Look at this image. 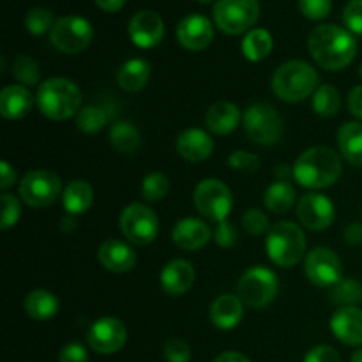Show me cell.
<instances>
[{
    "mask_svg": "<svg viewBox=\"0 0 362 362\" xmlns=\"http://www.w3.org/2000/svg\"><path fill=\"white\" fill-rule=\"evenodd\" d=\"M308 49L325 71H341L356 59L357 41L346 28L325 23L315 27L308 35Z\"/></svg>",
    "mask_w": 362,
    "mask_h": 362,
    "instance_id": "6da1fadb",
    "label": "cell"
},
{
    "mask_svg": "<svg viewBox=\"0 0 362 362\" xmlns=\"http://www.w3.org/2000/svg\"><path fill=\"white\" fill-rule=\"evenodd\" d=\"M343 173L341 156L331 147L306 148L293 165V179L299 186L317 191L331 187Z\"/></svg>",
    "mask_w": 362,
    "mask_h": 362,
    "instance_id": "7a4b0ae2",
    "label": "cell"
},
{
    "mask_svg": "<svg viewBox=\"0 0 362 362\" xmlns=\"http://www.w3.org/2000/svg\"><path fill=\"white\" fill-rule=\"evenodd\" d=\"M35 105L49 120L62 122L81 110V90L73 80L62 76L48 78L39 83Z\"/></svg>",
    "mask_w": 362,
    "mask_h": 362,
    "instance_id": "3957f363",
    "label": "cell"
},
{
    "mask_svg": "<svg viewBox=\"0 0 362 362\" xmlns=\"http://www.w3.org/2000/svg\"><path fill=\"white\" fill-rule=\"evenodd\" d=\"M320 87V74L304 60H288L276 69L272 92L285 103H300Z\"/></svg>",
    "mask_w": 362,
    "mask_h": 362,
    "instance_id": "277c9868",
    "label": "cell"
},
{
    "mask_svg": "<svg viewBox=\"0 0 362 362\" xmlns=\"http://www.w3.org/2000/svg\"><path fill=\"white\" fill-rule=\"evenodd\" d=\"M269 260L283 269H292L306 253V235L303 228L292 221H279L271 226L265 239Z\"/></svg>",
    "mask_w": 362,
    "mask_h": 362,
    "instance_id": "5b68a950",
    "label": "cell"
},
{
    "mask_svg": "<svg viewBox=\"0 0 362 362\" xmlns=\"http://www.w3.org/2000/svg\"><path fill=\"white\" fill-rule=\"evenodd\" d=\"M244 131L253 144L272 147L283 136V119L278 110L269 103H255L243 115Z\"/></svg>",
    "mask_w": 362,
    "mask_h": 362,
    "instance_id": "8992f818",
    "label": "cell"
},
{
    "mask_svg": "<svg viewBox=\"0 0 362 362\" xmlns=\"http://www.w3.org/2000/svg\"><path fill=\"white\" fill-rule=\"evenodd\" d=\"M216 27L226 35H240L253 30L260 16L258 0H218L212 9Z\"/></svg>",
    "mask_w": 362,
    "mask_h": 362,
    "instance_id": "52a82bcc",
    "label": "cell"
},
{
    "mask_svg": "<svg viewBox=\"0 0 362 362\" xmlns=\"http://www.w3.org/2000/svg\"><path fill=\"white\" fill-rule=\"evenodd\" d=\"M278 292V276L271 269L262 267V265L247 269L237 283V297L243 300L244 306L255 308V310L269 306L276 299Z\"/></svg>",
    "mask_w": 362,
    "mask_h": 362,
    "instance_id": "ba28073f",
    "label": "cell"
},
{
    "mask_svg": "<svg viewBox=\"0 0 362 362\" xmlns=\"http://www.w3.org/2000/svg\"><path fill=\"white\" fill-rule=\"evenodd\" d=\"M94 37V28L90 21L78 14H67V16L57 18L52 32H49V41L59 52L67 55H76L88 48Z\"/></svg>",
    "mask_w": 362,
    "mask_h": 362,
    "instance_id": "9c48e42d",
    "label": "cell"
},
{
    "mask_svg": "<svg viewBox=\"0 0 362 362\" xmlns=\"http://www.w3.org/2000/svg\"><path fill=\"white\" fill-rule=\"evenodd\" d=\"M193 202L202 216L218 225L226 221L232 212V189L219 179H204L194 187Z\"/></svg>",
    "mask_w": 362,
    "mask_h": 362,
    "instance_id": "30bf717a",
    "label": "cell"
},
{
    "mask_svg": "<svg viewBox=\"0 0 362 362\" xmlns=\"http://www.w3.org/2000/svg\"><path fill=\"white\" fill-rule=\"evenodd\" d=\"M120 230L127 243L134 246H148L159 233V218L148 205L129 204L120 214Z\"/></svg>",
    "mask_w": 362,
    "mask_h": 362,
    "instance_id": "8fae6325",
    "label": "cell"
},
{
    "mask_svg": "<svg viewBox=\"0 0 362 362\" xmlns=\"http://www.w3.org/2000/svg\"><path fill=\"white\" fill-rule=\"evenodd\" d=\"M62 191V182L55 172L46 168L25 173L20 182V197L32 209H46L57 202Z\"/></svg>",
    "mask_w": 362,
    "mask_h": 362,
    "instance_id": "7c38bea8",
    "label": "cell"
},
{
    "mask_svg": "<svg viewBox=\"0 0 362 362\" xmlns=\"http://www.w3.org/2000/svg\"><path fill=\"white\" fill-rule=\"evenodd\" d=\"M304 272L315 286L332 288L336 283L341 281V260L331 247H313L304 260Z\"/></svg>",
    "mask_w": 362,
    "mask_h": 362,
    "instance_id": "4fadbf2b",
    "label": "cell"
},
{
    "mask_svg": "<svg viewBox=\"0 0 362 362\" xmlns=\"http://www.w3.org/2000/svg\"><path fill=\"white\" fill-rule=\"evenodd\" d=\"M87 343L94 352L112 356L124 349L127 343V329L122 320L115 317H103L90 325Z\"/></svg>",
    "mask_w": 362,
    "mask_h": 362,
    "instance_id": "5bb4252c",
    "label": "cell"
},
{
    "mask_svg": "<svg viewBox=\"0 0 362 362\" xmlns=\"http://www.w3.org/2000/svg\"><path fill=\"white\" fill-rule=\"evenodd\" d=\"M297 218L300 225L306 226L308 230H313V232L327 230L336 218L334 204L325 194L311 191L297 202Z\"/></svg>",
    "mask_w": 362,
    "mask_h": 362,
    "instance_id": "9a60e30c",
    "label": "cell"
},
{
    "mask_svg": "<svg viewBox=\"0 0 362 362\" xmlns=\"http://www.w3.org/2000/svg\"><path fill=\"white\" fill-rule=\"evenodd\" d=\"M127 34L138 48L151 49L156 48L165 37V23L156 11H138L129 20Z\"/></svg>",
    "mask_w": 362,
    "mask_h": 362,
    "instance_id": "2e32d148",
    "label": "cell"
},
{
    "mask_svg": "<svg viewBox=\"0 0 362 362\" xmlns=\"http://www.w3.org/2000/svg\"><path fill=\"white\" fill-rule=\"evenodd\" d=\"M177 39L180 46L189 52L205 49L214 39V27L204 14H189L182 18L177 27Z\"/></svg>",
    "mask_w": 362,
    "mask_h": 362,
    "instance_id": "e0dca14e",
    "label": "cell"
},
{
    "mask_svg": "<svg viewBox=\"0 0 362 362\" xmlns=\"http://www.w3.org/2000/svg\"><path fill=\"white\" fill-rule=\"evenodd\" d=\"M98 260L103 267L113 274H126L136 267V251L119 239H106L98 250Z\"/></svg>",
    "mask_w": 362,
    "mask_h": 362,
    "instance_id": "ac0fdd59",
    "label": "cell"
},
{
    "mask_svg": "<svg viewBox=\"0 0 362 362\" xmlns=\"http://www.w3.org/2000/svg\"><path fill=\"white\" fill-rule=\"evenodd\" d=\"M214 232L205 221L198 218H184L175 223L172 230V239L177 247L184 251H197L207 246Z\"/></svg>",
    "mask_w": 362,
    "mask_h": 362,
    "instance_id": "d6986e66",
    "label": "cell"
},
{
    "mask_svg": "<svg viewBox=\"0 0 362 362\" xmlns=\"http://www.w3.org/2000/svg\"><path fill=\"white\" fill-rule=\"evenodd\" d=\"M175 147L180 158L186 159V161L202 163L211 158L212 152H214V140L207 131L189 127L177 136Z\"/></svg>",
    "mask_w": 362,
    "mask_h": 362,
    "instance_id": "ffe728a7",
    "label": "cell"
},
{
    "mask_svg": "<svg viewBox=\"0 0 362 362\" xmlns=\"http://www.w3.org/2000/svg\"><path fill=\"white\" fill-rule=\"evenodd\" d=\"M331 331L346 346H362V310L359 306L339 308L331 318Z\"/></svg>",
    "mask_w": 362,
    "mask_h": 362,
    "instance_id": "44dd1931",
    "label": "cell"
},
{
    "mask_svg": "<svg viewBox=\"0 0 362 362\" xmlns=\"http://www.w3.org/2000/svg\"><path fill=\"white\" fill-rule=\"evenodd\" d=\"M197 279V271L191 265V262L175 258L168 262L161 271V288L166 296L180 297L189 292Z\"/></svg>",
    "mask_w": 362,
    "mask_h": 362,
    "instance_id": "7402d4cb",
    "label": "cell"
},
{
    "mask_svg": "<svg viewBox=\"0 0 362 362\" xmlns=\"http://www.w3.org/2000/svg\"><path fill=\"white\" fill-rule=\"evenodd\" d=\"M244 317V304L237 293H221L214 299L209 310V318L212 325L221 331H232L240 324Z\"/></svg>",
    "mask_w": 362,
    "mask_h": 362,
    "instance_id": "603a6c76",
    "label": "cell"
},
{
    "mask_svg": "<svg viewBox=\"0 0 362 362\" xmlns=\"http://www.w3.org/2000/svg\"><path fill=\"white\" fill-rule=\"evenodd\" d=\"M35 98L25 85H7L0 92V113L7 120H20L30 113Z\"/></svg>",
    "mask_w": 362,
    "mask_h": 362,
    "instance_id": "cb8c5ba5",
    "label": "cell"
},
{
    "mask_svg": "<svg viewBox=\"0 0 362 362\" xmlns=\"http://www.w3.org/2000/svg\"><path fill=\"white\" fill-rule=\"evenodd\" d=\"M239 122L240 110L237 108V105L230 101L214 103L207 110V115H205L207 129L212 134H216V136H226V134L233 133L239 127Z\"/></svg>",
    "mask_w": 362,
    "mask_h": 362,
    "instance_id": "d4e9b609",
    "label": "cell"
},
{
    "mask_svg": "<svg viewBox=\"0 0 362 362\" xmlns=\"http://www.w3.org/2000/svg\"><path fill=\"white\" fill-rule=\"evenodd\" d=\"M59 297L55 293H52L49 290H32L30 293H27L23 300V310L27 313V317H30L32 320L45 322L49 318L55 317L59 313Z\"/></svg>",
    "mask_w": 362,
    "mask_h": 362,
    "instance_id": "484cf974",
    "label": "cell"
},
{
    "mask_svg": "<svg viewBox=\"0 0 362 362\" xmlns=\"http://www.w3.org/2000/svg\"><path fill=\"white\" fill-rule=\"evenodd\" d=\"M151 80V64L144 59H131L120 66L117 83L126 92H140Z\"/></svg>",
    "mask_w": 362,
    "mask_h": 362,
    "instance_id": "4316f807",
    "label": "cell"
},
{
    "mask_svg": "<svg viewBox=\"0 0 362 362\" xmlns=\"http://www.w3.org/2000/svg\"><path fill=\"white\" fill-rule=\"evenodd\" d=\"M94 202V189L83 179L71 180L62 193L64 209L69 216H80L90 209Z\"/></svg>",
    "mask_w": 362,
    "mask_h": 362,
    "instance_id": "83f0119b",
    "label": "cell"
},
{
    "mask_svg": "<svg viewBox=\"0 0 362 362\" xmlns=\"http://www.w3.org/2000/svg\"><path fill=\"white\" fill-rule=\"evenodd\" d=\"M296 200V187L286 180H276L264 193V207L272 214H286L288 211H292Z\"/></svg>",
    "mask_w": 362,
    "mask_h": 362,
    "instance_id": "f1b7e54d",
    "label": "cell"
},
{
    "mask_svg": "<svg viewBox=\"0 0 362 362\" xmlns=\"http://www.w3.org/2000/svg\"><path fill=\"white\" fill-rule=\"evenodd\" d=\"M338 147L352 166H362V122H345L338 131Z\"/></svg>",
    "mask_w": 362,
    "mask_h": 362,
    "instance_id": "f546056e",
    "label": "cell"
},
{
    "mask_svg": "<svg viewBox=\"0 0 362 362\" xmlns=\"http://www.w3.org/2000/svg\"><path fill=\"white\" fill-rule=\"evenodd\" d=\"M108 138L110 145L122 156L134 154L141 145V133L138 131V127L126 120L113 124L108 131Z\"/></svg>",
    "mask_w": 362,
    "mask_h": 362,
    "instance_id": "4dcf8cb0",
    "label": "cell"
},
{
    "mask_svg": "<svg viewBox=\"0 0 362 362\" xmlns=\"http://www.w3.org/2000/svg\"><path fill=\"white\" fill-rule=\"evenodd\" d=\"M272 45L274 42H272L271 32L265 28H253L244 35L240 49L250 62H260L267 59L269 53L272 52Z\"/></svg>",
    "mask_w": 362,
    "mask_h": 362,
    "instance_id": "1f68e13d",
    "label": "cell"
},
{
    "mask_svg": "<svg viewBox=\"0 0 362 362\" xmlns=\"http://www.w3.org/2000/svg\"><path fill=\"white\" fill-rule=\"evenodd\" d=\"M311 105H313L317 115L324 117V119H331V117L338 115L339 108H341V94L332 85H320L313 94Z\"/></svg>",
    "mask_w": 362,
    "mask_h": 362,
    "instance_id": "d6a6232c",
    "label": "cell"
},
{
    "mask_svg": "<svg viewBox=\"0 0 362 362\" xmlns=\"http://www.w3.org/2000/svg\"><path fill=\"white\" fill-rule=\"evenodd\" d=\"M329 297L339 308L359 306L362 303V285L357 279H341L332 286Z\"/></svg>",
    "mask_w": 362,
    "mask_h": 362,
    "instance_id": "836d02e7",
    "label": "cell"
},
{
    "mask_svg": "<svg viewBox=\"0 0 362 362\" xmlns=\"http://www.w3.org/2000/svg\"><path fill=\"white\" fill-rule=\"evenodd\" d=\"M106 124H108V115L101 106L88 105L76 113V126L85 134L99 133Z\"/></svg>",
    "mask_w": 362,
    "mask_h": 362,
    "instance_id": "e575fe53",
    "label": "cell"
},
{
    "mask_svg": "<svg viewBox=\"0 0 362 362\" xmlns=\"http://www.w3.org/2000/svg\"><path fill=\"white\" fill-rule=\"evenodd\" d=\"M170 191V179L161 172L148 173L141 182V197L148 204L161 202Z\"/></svg>",
    "mask_w": 362,
    "mask_h": 362,
    "instance_id": "d590c367",
    "label": "cell"
},
{
    "mask_svg": "<svg viewBox=\"0 0 362 362\" xmlns=\"http://www.w3.org/2000/svg\"><path fill=\"white\" fill-rule=\"evenodd\" d=\"M13 76L25 87H34L41 81V71L37 62L27 55H18L13 64Z\"/></svg>",
    "mask_w": 362,
    "mask_h": 362,
    "instance_id": "8d00e7d4",
    "label": "cell"
},
{
    "mask_svg": "<svg viewBox=\"0 0 362 362\" xmlns=\"http://www.w3.org/2000/svg\"><path fill=\"white\" fill-rule=\"evenodd\" d=\"M55 21L57 20L52 11L46 9V7H34L25 16V28L32 35H42L46 32H52Z\"/></svg>",
    "mask_w": 362,
    "mask_h": 362,
    "instance_id": "74e56055",
    "label": "cell"
},
{
    "mask_svg": "<svg viewBox=\"0 0 362 362\" xmlns=\"http://www.w3.org/2000/svg\"><path fill=\"white\" fill-rule=\"evenodd\" d=\"M243 228L250 235H264L269 233V218L260 209H247L243 214Z\"/></svg>",
    "mask_w": 362,
    "mask_h": 362,
    "instance_id": "f35d334b",
    "label": "cell"
},
{
    "mask_svg": "<svg viewBox=\"0 0 362 362\" xmlns=\"http://www.w3.org/2000/svg\"><path fill=\"white\" fill-rule=\"evenodd\" d=\"M2 221H0V228L9 230L16 226L18 219L21 216V204L14 194L2 193Z\"/></svg>",
    "mask_w": 362,
    "mask_h": 362,
    "instance_id": "ab89813d",
    "label": "cell"
},
{
    "mask_svg": "<svg viewBox=\"0 0 362 362\" xmlns=\"http://www.w3.org/2000/svg\"><path fill=\"white\" fill-rule=\"evenodd\" d=\"M230 168L237 170V172H246V173H255L260 168L262 161L257 154L247 151H233L228 158Z\"/></svg>",
    "mask_w": 362,
    "mask_h": 362,
    "instance_id": "60d3db41",
    "label": "cell"
},
{
    "mask_svg": "<svg viewBox=\"0 0 362 362\" xmlns=\"http://www.w3.org/2000/svg\"><path fill=\"white\" fill-rule=\"evenodd\" d=\"M299 9L308 20H324L329 16L332 9V0H297Z\"/></svg>",
    "mask_w": 362,
    "mask_h": 362,
    "instance_id": "b9f144b4",
    "label": "cell"
},
{
    "mask_svg": "<svg viewBox=\"0 0 362 362\" xmlns=\"http://www.w3.org/2000/svg\"><path fill=\"white\" fill-rule=\"evenodd\" d=\"M163 356L166 362H189L191 349L184 339L170 338L163 346Z\"/></svg>",
    "mask_w": 362,
    "mask_h": 362,
    "instance_id": "7bdbcfd3",
    "label": "cell"
},
{
    "mask_svg": "<svg viewBox=\"0 0 362 362\" xmlns=\"http://www.w3.org/2000/svg\"><path fill=\"white\" fill-rule=\"evenodd\" d=\"M343 20L352 34L362 35V0H350L343 11Z\"/></svg>",
    "mask_w": 362,
    "mask_h": 362,
    "instance_id": "ee69618b",
    "label": "cell"
},
{
    "mask_svg": "<svg viewBox=\"0 0 362 362\" xmlns=\"http://www.w3.org/2000/svg\"><path fill=\"white\" fill-rule=\"evenodd\" d=\"M214 240L221 247H233L237 244V228L228 219L223 223H218L214 228Z\"/></svg>",
    "mask_w": 362,
    "mask_h": 362,
    "instance_id": "f6af8a7d",
    "label": "cell"
},
{
    "mask_svg": "<svg viewBox=\"0 0 362 362\" xmlns=\"http://www.w3.org/2000/svg\"><path fill=\"white\" fill-rule=\"evenodd\" d=\"M304 362H341L338 350L329 345H318L304 357Z\"/></svg>",
    "mask_w": 362,
    "mask_h": 362,
    "instance_id": "bcb514c9",
    "label": "cell"
},
{
    "mask_svg": "<svg viewBox=\"0 0 362 362\" xmlns=\"http://www.w3.org/2000/svg\"><path fill=\"white\" fill-rule=\"evenodd\" d=\"M59 362H88V354L81 343H67L59 354Z\"/></svg>",
    "mask_w": 362,
    "mask_h": 362,
    "instance_id": "7dc6e473",
    "label": "cell"
},
{
    "mask_svg": "<svg viewBox=\"0 0 362 362\" xmlns=\"http://www.w3.org/2000/svg\"><path fill=\"white\" fill-rule=\"evenodd\" d=\"M349 110L359 122H362V85H357L349 92Z\"/></svg>",
    "mask_w": 362,
    "mask_h": 362,
    "instance_id": "c3c4849f",
    "label": "cell"
},
{
    "mask_svg": "<svg viewBox=\"0 0 362 362\" xmlns=\"http://www.w3.org/2000/svg\"><path fill=\"white\" fill-rule=\"evenodd\" d=\"M343 237H345V243L349 244V246H361L362 244V223H359V221L350 223V225L345 228Z\"/></svg>",
    "mask_w": 362,
    "mask_h": 362,
    "instance_id": "681fc988",
    "label": "cell"
},
{
    "mask_svg": "<svg viewBox=\"0 0 362 362\" xmlns=\"http://www.w3.org/2000/svg\"><path fill=\"white\" fill-rule=\"evenodd\" d=\"M0 173H2L0 189L6 191L9 187H13L14 182H16V170H14V166H11L7 161H2L0 163Z\"/></svg>",
    "mask_w": 362,
    "mask_h": 362,
    "instance_id": "f907efd6",
    "label": "cell"
},
{
    "mask_svg": "<svg viewBox=\"0 0 362 362\" xmlns=\"http://www.w3.org/2000/svg\"><path fill=\"white\" fill-rule=\"evenodd\" d=\"M94 2L99 9L106 11V13H117V11L122 9L126 0H94Z\"/></svg>",
    "mask_w": 362,
    "mask_h": 362,
    "instance_id": "816d5d0a",
    "label": "cell"
},
{
    "mask_svg": "<svg viewBox=\"0 0 362 362\" xmlns=\"http://www.w3.org/2000/svg\"><path fill=\"white\" fill-rule=\"evenodd\" d=\"M214 362H251L240 352H223L216 357Z\"/></svg>",
    "mask_w": 362,
    "mask_h": 362,
    "instance_id": "f5cc1de1",
    "label": "cell"
},
{
    "mask_svg": "<svg viewBox=\"0 0 362 362\" xmlns=\"http://www.w3.org/2000/svg\"><path fill=\"white\" fill-rule=\"evenodd\" d=\"M276 177H278V180H286V182H290V179H293V168H290L288 165H279L278 168H276Z\"/></svg>",
    "mask_w": 362,
    "mask_h": 362,
    "instance_id": "db71d44e",
    "label": "cell"
},
{
    "mask_svg": "<svg viewBox=\"0 0 362 362\" xmlns=\"http://www.w3.org/2000/svg\"><path fill=\"white\" fill-rule=\"evenodd\" d=\"M350 362H362V346L359 350H356L352 356V359H350Z\"/></svg>",
    "mask_w": 362,
    "mask_h": 362,
    "instance_id": "11a10c76",
    "label": "cell"
},
{
    "mask_svg": "<svg viewBox=\"0 0 362 362\" xmlns=\"http://www.w3.org/2000/svg\"><path fill=\"white\" fill-rule=\"evenodd\" d=\"M359 74H361V78H362V64H361V69H359Z\"/></svg>",
    "mask_w": 362,
    "mask_h": 362,
    "instance_id": "9f6ffc18",
    "label": "cell"
},
{
    "mask_svg": "<svg viewBox=\"0 0 362 362\" xmlns=\"http://www.w3.org/2000/svg\"><path fill=\"white\" fill-rule=\"evenodd\" d=\"M200 2H211V0H200Z\"/></svg>",
    "mask_w": 362,
    "mask_h": 362,
    "instance_id": "6f0895ef",
    "label": "cell"
}]
</instances>
